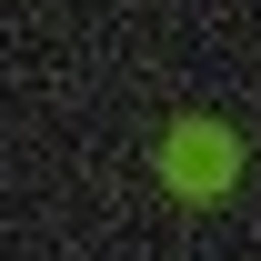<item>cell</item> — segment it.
Segmentation results:
<instances>
[{
	"instance_id": "obj_1",
	"label": "cell",
	"mask_w": 261,
	"mask_h": 261,
	"mask_svg": "<svg viewBox=\"0 0 261 261\" xmlns=\"http://www.w3.org/2000/svg\"><path fill=\"white\" fill-rule=\"evenodd\" d=\"M221 171H231V141H221V130H181V141H171V181H181V191H211Z\"/></svg>"
}]
</instances>
